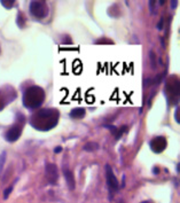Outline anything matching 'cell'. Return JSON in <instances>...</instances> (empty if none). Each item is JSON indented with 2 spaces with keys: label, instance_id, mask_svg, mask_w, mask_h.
<instances>
[{
  "label": "cell",
  "instance_id": "cell-8",
  "mask_svg": "<svg viewBox=\"0 0 180 203\" xmlns=\"http://www.w3.org/2000/svg\"><path fill=\"white\" fill-rule=\"evenodd\" d=\"M63 174H64V178H66L67 185L69 187V189H75V178H74V174L70 170H68L67 168L63 169Z\"/></svg>",
  "mask_w": 180,
  "mask_h": 203
},
{
  "label": "cell",
  "instance_id": "cell-10",
  "mask_svg": "<svg viewBox=\"0 0 180 203\" xmlns=\"http://www.w3.org/2000/svg\"><path fill=\"white\" fill-rule=\"evenodd\" d=\"M85 116V109L84 108H75L70 111L71 118H83Z\"/></svg>",
  "mask_w": 180,
  "mask_h": 203
},
{
  "label": "cell",
  "instance_id": "cell-18",
  "mask_svg": "<svg viewBox=\"0 0 180 203\" xmlns=\"http://www.w3.org/2000/svg\"><path fill=\"white\" fill-rule=\"evenodd\" d=\"M177 4H178V1H173V2H172V7H173V8H176Z\"/></svg>",
  "mask_w": 180,
  "mask_h": 203
},
{
  "label": "cell",
  "instance_id": "cell-14",
  "mask_svg": "<svg viewBox=\"0 0 180 203\" xmlns=\"http://www.w3.org/2000/svg\"><path fill=\"white\" fill-rule=\"evenodd\" d=\"M12 191H13V186L8 187V188H7V189L4 192V197H5V199H7V197L9 196V194H10V192H12Z\"/></svg>",
  "mask_w": 180,
  "mask_h": 203
},
{
  "label": "cell",
  "instance_id": "cell-9",
  "mask_svg": "<svg viewBox=\"0 0 180 203\" xmlns=\"http://www.w3.org/2000/svg\"><path fill=\"white\" fill-rule=\"evenodd\" d=\"M7 91H8V88H7V90H1V91H0V110L6 106L9 101H12L9 99H7V97H8Z\"/></svg>",
  "mask_w": 180,
  "mask_h": 203
},
{
  "label": "cell",
  "instance_id": "cell-11",
  "mask_svg": "<svg viewBox=\"0 0 180 203\" xmlns=\"http://www.w3.org/2000/svg\"><path fill=\"white\" fill-rule=\"evenodd\" d=\"M98 148H99V145L96 142H93V141H91V142H88V144H86L84 146V149L86 152H94Z\"/></svg>",
  "mask_w": 180,
  "mask_h": 203
},
{
  "label": "cell",
  "instance_id": "cell-3",
  "mask_svg": "<svg viewBox=\"0 0 180 203\" xmlns=\"http://www.w3.org/2000/svg\"><path fill=\"white\" fill-rule=\"evenodd\" d=\"M30 13L33 17L38 20H41L46 17L48 14V7L47 4L45 1H32L30 4Z\"/></svg>",
  "mask_w": 180,
  "mask_h": 203
},
{
  "label": "cell",
  "instance_id": "cell-1",
  "mask_svg": "<svg viewBox=\"0 0 180 203\" xmlns=\"http://www.w3.org/2000/svg\"><path fill=\"white\" fill-rule=\"evenodd\" d=\"M57 122V113L52 109H43L38 111L31 119V124L37 130L47 131L54 127Z\"/></svg>",
  "mask_w": 180,
  "mask_h": 203
},
{
  "label": "cell",
  "instance_id": "cell-6",
  "mask_svg": "<svg viewBox=\"0 0 180 203\" xmlns=\"http://www.w3.org/2000/svg\"><path fill=\"white\" fill-rule=\"evenodd\" d=\"M21 133H22V123L19 125H14L13 127H10L5 137L9 142H14L21 137Z\"/></svg>",
  "mask_w": 180,
  "mask_h": 203
},
{
  "label": "cell",
  "instance_id": "cell-12",
  "mask_svg": "<svg viewBox=\"0 0 180 203\" xmlns=\"http://www.w3.org/2000/svg\"><path fill=\"white\" fill-rule=\"evenodd\" d=\"M5 160H6V153H1L0 155V173H1V170L4 168V163H5Z\"/></svg>",
  "mask_w": 180,
  "mask_h": 203
},
{
  "label": "cell",
  "instance_id": "cell-4",
  "mask_svg": "<svg viewBox=\"0 0 180 203\" xmlns=\"http://www.w3.org/2000/svg\"><path fill=\"white\" fill-rule=\"evenodd\" d=\"M106 179H107V185H108L110 194L117 192L119 188V185H118V180L113 172V169L110 165H106Z\"/></svg>",
  "mask_w": 180,
  "mask_h": 203
},
{
  "label": "cell",
  "instance_id": "cell-15",
  "mask_svg": "<svg viewBox=\"0 0 180 203\" xmlns=\"http://www.w3.org/2000/svg\"><path fill=\"white\" fill-rule=\"evenodd\" d=\"M126 129H127V127H125V126H123V127H122V129H121V130L118 131V134L116 135V138H119V137H121V135H122V134H123V133H124L123 131H125Z\"/></svg>",
  "mask_w": 180,
  "mask_h": 203
},
{
  "label": "cell",
  "instance_id": "cell-17",
  "mask_svg": "<svg viewBox=\"0 0 180 203\" xmlns=\"http://www.w3.org/2000/svg\"><path fill=\"white\" fill-rule=\"evenodd\" d=\"M162 27H163V21H160V23H158L157 28H158V29H162Z\"/></svg>",
  "mask_w": 180,
  "mask_h": 203
},
{
  "label": "cell",
  "instance_id": "cell-5",
  "mask_svg": "<svg viewBox=\"0 0 180 203\" xmlns=\"http://www.w3.org/2000/svg\"><path fill=\"white\" fill-rule=\"evenodd\" d=\"M45 174H46V178H47L49 184L55 185L57 183V180H59V170H57V166L55 164H52V163L46 164Z\"/></svg>",
  "mask_w": 180,
  "mask_h": 203
},
{
  "label": "cell",
  "instance_id": "cell-2",
  "mask_svg": "<svg viewBox=\"0 0 180 203\" xmlns=\"http://www.w3.org/2000/svg\"><path fill=\"white\" fill-rule=\"evenodd\" d=\"M44 99H45V92L43 91V88L38 86H32L28 88L27 92L24 93L23 102L27 108L33 109V108H38L41 106V103L44 102Z\"/></svg>",
  "mask_w": 180,
  "mask_h": 203
},
{
  "label": "cell",
  "instance_id": "cell-13",
  "mask_svg": "<svg viewBox=\"0 0 180 203\" xmlns=\"http://www.w3.org/2000/svg\"><path fill=\"white\" fill-rule=\"evenodd\" d=\"M1 4H2V6H5V7H7V8H10V7H13V4H15V1L14 0H10V1H5V0H1Z\"/></svg>",
  "mask_w": 180,
  "mask_h": 203
},
{
  "label": "cell",
  "instance_id": "cell-19",
  "mask_svg": "<svg viewBox=\"0 0 180 203\" xmlns=\"http://www.w3.org/2000/svg\"><path fill=\"white\" fill-rule=\"evenodd\" d=\"M142 203H153V202H150V201H146V202H142Z\"/></svg>",
  "mask_w": 180,
  "mask_h": 203
},
{
  "label": "cell",
  "instance_id": "cell-16",
  "mask_svg": "<svg viewBox=\"0 0 180 203\" xmlns=\"http://www.w3.org/2000/svg\"><path fill=\"white\" fill-rule=\"evenodd\" d=\"M61 150H62V148H61V147H56V148H55V149H54V152H55V153H60V152H61Z\"/></svg>",
  "mask_w": 180,
  "mask_h": 203
},
{
  "label": "cell",
  "instance_id": "cell-7",
  "mask_svg": "<svg viewBox=\"0 0 180 203\" xmlns=\"http://www.w3.org/2000/svg\"><path fill=\"white\" fill-rule=\"evenodd\" d=\"M150 147L153 148V150L156 152V153L163 152L165 149V147H166V140H165V138H163V137L155 138L154 140H152V142H150Z\"/></svg>",
  "mask_w": 180,
  "mask_h": 203
}]
</instances>
